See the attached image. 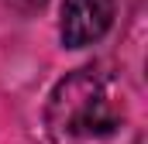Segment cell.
Masks as SVG:
<instances>
[{"instance_id":"cell-1","label":"cell","mask_w":148,"mask_h":144,"mask_svg":"<svg viewBox=\"0 0 148 144\" xmlns=\"http://www.w3.org/2000/svg\"><path fill=\"white\" fill-rule=\"evenodd\" d=\"M45 127L55 144H110L121 134V100L100 72L79 69L55 86Z\"/></svg>"},{"instance_id":"cell-2","label":"cell","mask_w":148,"mask_h":144,"mask_svg":"<svg viewBox=\"0 0 148 144\" xmlns=\"http://www.w3.org/2000/svg\"><path fill=\"white\" fill-rule=\"evenodd\" d=\"M110 21H114V0H66L59 31L69 48H83L107 35Z\"/></svg>"},{"instance_id":"cell-3","label":"cell","mask_w":148,"mask_h":144,"mask_svg":"<svg viewBox=\"0 0 148 144\" xmlns=\"http://www.w3.org/2000/svg\"><path fill=\"white\" fill-rule=\"evenodd\" d=\"M10 3H17L21 10H31V7H41L45 0H10Z\"/></svg>"}]
</instances>
